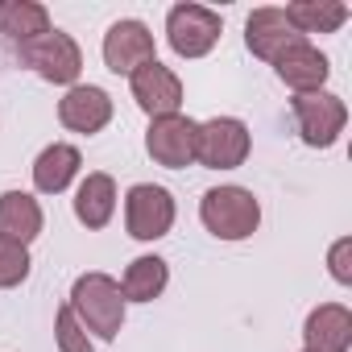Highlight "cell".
Instances as JSON below:
<instances>
[{
    "mask_svg": "<svg viewBox=\"0 0 352 352\" xmlns=\"http://www.w3.org/2000/svg\"><path fill=\"white\" fill-rule=\"evenodd\" d=\"M307 352H348L352 348V311L340 302H323L302 323Z\"/></svg>",
    "mask_w": 352,
    "mask_h": 352,
    "instance_id": "obj_13",
    "label": "cell"
},
{
    "mask_svg": "<svg viewBox=\"0 0 352 352\" xmlns=\"http://www.w3.org/2000/svg\"><path fill=\"white\" fill-rule=\"evenodd\" d=\"M249 157V129L236 116H212L199 124L195 137V162L208 170H236Z\"/></svg>",
    "mask_w": 352,
    "mask_h": 352,
    "instance_id": "obj_6",
    "label": "cell"
},
{
    "mask_svg": "<svg viewBox=\"0 0 352 352\" xmlns=\"http://www.w3.org/2000/svg\"><path fill=\"white\" fill-rule=\"evenodd\" d=\"M30 278V253L13 241H0V286H21Z\"/></svg>",
    "mask_w": 352,
    "mask_h": 352,
    "instance_id": "obj_22",
    "label": "cell"
},
{
    "mask_svg": "<svg viewBox=\"0 0 352 352\" xmlns=\"http://www.w3.org/2000/svg\"><path fill=\"white\" fill-rule=\"evenodd\" d=\"M153 58H157V54H153V34H149L141 21L124 17V21H116V25L104 34V63H108V71L133 75V71H141V67L153 63Z\"/></svg>",
    "mask_w": 352,
    "mask_h": 352,
    "instance_id": "obj_10",
    "label": "cell"
},
{
    "mask_svg": "<svg viewBox=\"0 0 352 352\" xmlns=\"http://www.w3.org/2000/svg\"><path fill=\"white\" fill-rule=\"evenodd\" d=\"M124 224H129V236L137 241H157L170 232L174 224V199L166 187H153V183H137L124 199Z\"/></svg>",
    "mask_w": 352,
    "mask_h": 352,
    "instance_id": "obj_8",
    "label": "cell"
},
{
    "mask_svg": "<svg viewBox=\"0 0 352 352\" xmlns=\"http://www.w3.org/2000/svg\"><path fill=\"white\" fill-rule=\"evenodd\" d=\"M67 307L83 323L87 336L116 340L120 327H124V294H120V282L108 278V274H83V278H75Z\"/></svg>",
    "mask_w": 352,
    "mask_h": 352,
    "instance_id": "obj_1",
    "label": "cell"
},
{
    "mask_svg": "<svg viewBox=\"0 0 352 352\" xmlns=\"http://www.w3.org/2000/svg\"><path fill=\"white\" fill-rule=\"evenodd\" d=\"M195 137H199V120L191 116H157L149 120L145 133V149L157 166L166 170H183L195 162Z\"/></svg>",
    "mask_w": 352,
    "mask_h": 352,
    "instance_id": "obj_7",
    "label": "cell"
},
{
    "mask_svg": "<svg viewBox=\"0 0 352 352\" xmlns=\"http://www.w3.org/2000/svg\"><path fill=\"white\" fill-rule=\"evenodd\" d=\"M274 67H278V79L286 83V87H294L298 96H307V91H323V83H327V58L302 38V42H294V46H286L278 58H274Z\"/></svg>",
    "mask_w": 352,
    "mask_h": 352,
    "instance_id": "obj_12",
    "label": "cell"
},
{
    "mask_svg": "<svg viewBox=\"0 0 352 352\" xmlns=\"http://www.w3.org/2000/svg\"><path fill=\"white\" fill-rule=\"evenodd\" d=\"M294 124H298V137L311 145V149H327L336 145V137L344 133L348 124V108L340 96L331 91H307V96H294Z\"/></svg>",
    "mask_w": 352,
    "mask_h": 352,
    "instance_id": "obj_5",
    "label": "cell"
},
{
    "mask_svg": "<svg viewBox=\"0 0 352 352\" xmlns=\"http://www.w3.org/2000/svg\"><path fill=\"white\" fill-rule=\"evenodd\" d=\"M42 232V208L25 191H5L0 195V241H13L30 249V241Z\"/></svg>",
    "mask_w": 352,
    "mask_h": 352,
    "instance_id": "obj_15",
    "label": "cell"
},
{
    "mask_svg": "<svg viewBox=\"0 0 352 352\" xmlns=\"http://www.w3.org/2000/svg\"><path fill=\"white\" fill-rule=\"evenodd\" d=\"M220 13L204 9V5H174L166 17V42L179 58H204L216 42H220Z\"/></svg>",
    "mask_w": 352,
    "mask_h": 352,
    "instance_id": "obj_4",
    "label": "cell"
},
{
    "mask_svg": "<svg viewBox=\"0 0 352 352\" xmlns=\"http://www.w3.org/2000/svg\"><path fill=\"white\" fill-rule=\"evenodd\" d=\"M0 34L17 46H30L42 34H50V13L34 0H5L0 5Z\"/></svg>",
    "mask_w": 352,
    "mask_h": 352,
    "instance_id": "obj_18",
    "label": "cell"
},
{
    "mask_svg": "<svg viewBox=\"0 0 352 352\" xmlns=\"http://www.w3.org/2000/svg\"><path fill=\"white\" fill-rule=\"evenodd\" d=\"M58 120H63L71 133H100V129L112 120V96H108L104 87L75 83V87H67V96L58 100Z\"/></svg>",
    "mask_w": 352,
    "mask_h": 352,
    "instance_id": "obj_11",
    "label": "cell"
},
{
    "mask_svg": "<svg viewBox=\"0 0 352 352\" xmlns=\"http://www.w3.org/2000/svg\"><path fill=\"white\" fill-rule=\"evenodd\" d=\"M129 87H133L137 108L149 120H157V116H179V108H183V83H179V75H174L170 67H162L157 58L145 63L141 71H133L129 75Z\"/></svg>",
    "mask_w": 352,
    "mask_h": 352,
    "instance_id": "obj_9",
    "label": "cell"
},
{
    "mask_svg": "<svg viewBox=\"0 0 352 352\" xmlns=\"http://www.w3.org/2000/svg\"><path fill=\"white\" fill-rule=\"evenodd\" d=\"M294 42H302V34L286 21L282 9H257V13H249V21H245V46H249L257 58L274 63V58H278L286 46H294Z\"/></svg>",
    "mask_w": 352,
    "mask_h": 352,
    "instance_id": "obj_14",
    "label": "cell"
},
{
    "mask_svg": "<svg viewBox=\"0 0 352 352\" xmlns=\"http://www.w3.org/2000/svg\"><path fill=\"white\" fill-rule=\"evenodd\" d=\"M79 166H83L79 149L67 145V141H54V145H46V149L38 153V162H34V187H38L42 195H58V191L71 187V179L79 174Z\"/></svg>",
    "mask_w": 352,
    "mask_h": 352,
    "instance_id": "obj_16",
    "label": "cell"
},
{
    "mask_svg": "<svg viewBox=\"0 0 352 352\" xmlns=\"http://www.w3.org/2000/svg\"><path fill=\"white\" fill-rule=\"evenodd\" d=\"M116 212V183L108 174H87L75 191V220L83 228H104Z\"/></svg>",
    "mask_w": 352,
    "mask_h": 352,
    "instance_id": "obj_17",
    "label": "cell"
},
{
    "mask_svg": "<svg viewBox=\"0 0 352 352\" xmlns=\"http://www.w3.org/2000/svg\"><path fill=\"white\" fill-rule=\"evenodd\" d=\"M204 228L220 241H245L261 224V204L245 187H212L199 204Z\"/></svg>",
    "mask_w": 352,
    "mask_h": 352,
    "instance_id": "obj_2",
    "label": "cell"
},
{
    "mask_svg": "<svg viewBox=\"0 0 352 352\" xmlns=\"http://www.w3.org/2000/svg\"><path fill=\"white\" fill-rule=\"evenodd\" d=\"M170 282V265L162 257H137L129 261L124 278H120V294L124 302H153Z\"/></svg>",
    "mask_w": 352,
    "mask_h": 352,
    "instance_id": "obj_20",
    "label": "cell"
},
{
    "mask_svg": "<svg viewBox=\"0 0 352 352\" xmlns=\"http://www.w3.org/2000/svg\"><path fill=\"white\" fill-rule=\"evenodd\" d=\"M54 340H58V352H96L91 348V336L71 315V307H58V315H54Z\"/></svg>",
    "mask_w": 352,
    "mask_h": 352,
    "instance_id": "obj_21",
    "label": "cell"
},
{
    "mask_svg": "<svg viewBox=\"0 0 352 352\" xmlns=\"http://www.w3.org/2000/svg\"><path fill=\"white\" fill-rule=\"evenodd\" d=\"M348 253H352V241H336V249H331V274H336V282H352V270H348Z\"/></svg>",
    "mask_w": 352,
    "mask_h": 352,
    "instance_id": "obj_23",
    "label": "cell"
},
{
    "mask_svg": "<svg viewBox=\"0 0 352 352\" xmlns=\"http://www.w3.org/2000/svg\"><path fill=\"white\" fill-rule=\"evenodd\" d=\"M17 58H21L30 71H38L46 83H58V87H75V79H79V71H83V54H79L75 38L63 34V30H50V34H42L38 42L17 46Z\"/></svg>",
    "mask_w": 352,
    "mask_h": 352,
    "instance_id": "obj_3",
    "label": "cell"
},
{
    "mask_svg": "<svg viewBox=\"0 0 352 352\" xmlns=\"http://www.w3.org/2000/svg\"><path fill=\"white\" fill-rule=\"evenodd\" d=\"M282 13L302 38L307 34H336L348 21V5H340V0H294Z\"/></svg>",
    "mask_w": 352,
    "mask_h": 352,
    "instance_id": "obj_19",
    "label": "cell"
}]
</instances>
